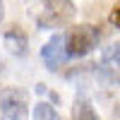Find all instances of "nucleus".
I'll use <instances>...</instances> for the list:
<instances>
[{
  "instance_id": "3",
  "label": "nucleus",
  "mask_w": 120,
  "mask_h": 120,
  "mask_svg": "<svg viewBox=\"0 0 120 120\" xmlns=\"http://www.w3.org/2000/svg\"><path fill=\"white\" fill-rule=\"evenodd\" d=\"M0 108L7 120H26V94L22 89H3L0 91Z\"/></svg>"
},
{
  "instance_id": "1",
  "label": "nucleus",
  "mask_w": 120,
  "mask_h": 120,
  "mask_svg": "<svg viewBox=\"0 0 120 120\" xmlns=\"http://www.w3.org/2000/svg\"><path fill=\"white\" fill-rule=\"evenodd\" d=\"M98 41H101V29H96L91 24L72 26L65 34V48H67V55H72V58L91 53L98 46Z\"/></svg>"
},
{
  "instance_id": "5",
  "label": "nucleus",
  "mask_w": 120,
  "mask_h": 120,
  "mask_svg": "<svg viewBox=\"0 0 120 120\" xmlns=\"http://www.w3.org/2000/svg\"><path fill=\"white\" fill-rule=\"evenodd\" d=\"M41 58H43V63L48 65V70H53V72H55V70L70 58V55H67V48H65V36H60V34L53 36L51 41L41 48Z\"/></svg>"
},
{
  "instance_id": "10",
  "label": "nucleus",
  "mask_w": 120,
  "mask_h": 120,
  "mask_svg": "<svg viewBox=\"0 0 120 120\" xmlns=\"http://www.w3.org/2000/svg\"><path fill=\"white\" fill-rule=\"evenodd\" d=\"M0 19H3V3H0Z\"/></svg>"
},
{
  "instance_id": "7",
  "label": "nucleus",
  "mask_w": 120,
  "mask_h": 120,
  "mask_svg": "<svg viewBox=\"0 0 120 120\" xmlns=\"http://www.w3.org/2000/svg\"><path fill=\"white\" fill-rule=\"evenodd\" d=\"M72 120H98V115L86 98H77V103L72 108Z\"/></svg>"
},
{
  "instance_id": "2",
  "label": "nucleus",
  "mask_w": 120,
  "mask_h": 120,
  "mask_svg": "<svg viewBox=\"0 0 120 120\" xmlns=\"http://www.w3.org/2000/svg\"><path fill=\"white\" fill-rule=\"evenodd\" d=\"M75 15L72 0H43L41 7L34 10V19L38 26H60L70 22Z\"/></svg>"
},
{
  "instance_id": "4",
  "label": "nucleus",
  "mask_w": 120,
  "mask_h": 120,
  "mask_svg": "<svg viewBox=\"0 0 120 120\" xmlns=\"http://www.w3.org/2000/svg\"><path fill=\"white\" fill-rule=\"evenodd\" d=\"M98 67H101L103 77L113 84H120V41L111 43L101 53V60H98Z\"/></svg>"
},
{
  "instance_id": "9",
  "label": "nucleus",
  "mask_w": 120,
  "mask_h": 120,
  "mask_svg": "<svg viewBox=\"0 0 120 120\" xmlns=\"http://www.w3.org/2000/svg\"><path fill=\"white\" fill-rule=\"evenodd\" d=\"M111 22H113L115 26H120V3L115 5V10H113V12H111Z\"/></svg>"
},
{
  "instance_id": "8",
  "label": "nucleus",
  "mask_w": 120,
  "mask_h": 120,
  "mask_svg": "<svg viewBox=\"0 0 120 120\" xmlns=\"http://www.w3.org/2000/svg\"><path fill=\"white\" fill-rule=\"evenodd\" d=\"M34 120H60V115H58V111H55L51 103L41 101V103L34 108Z\"/></svg>"
},
{
  "instance_id": "6",
  "label": "nucleus",
  "mask_w": 120,
  "mask_h": 120,
  "mask_svg": "<svg viewBox=\"0 0 120 120\" xmlns=\"http://www.w3.org/2000/svg\"><path fill=\"white\" fill-rule=\"evenodd\" d=\"M5 46L12 51L15 55H26V36L19 29H10L5 34Z\"/></svg>"
}]
</instances>
